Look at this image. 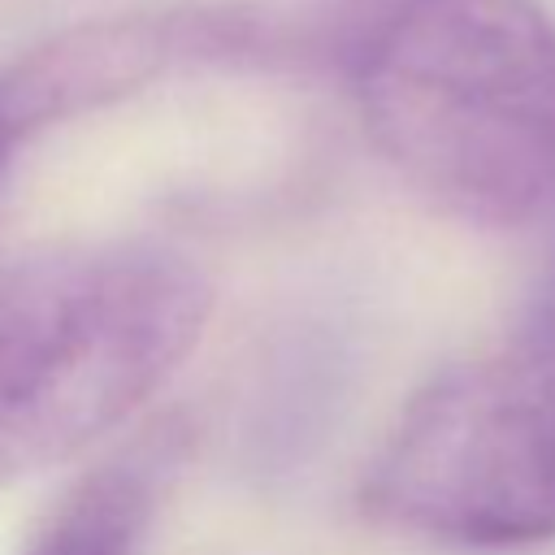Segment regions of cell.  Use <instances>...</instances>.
<instances>
[{"mask_svg": "<svg viewBox=\"0 0 555 555\" xmlns=\"http://www.w3.org/2000/svg\"><path fill=\"white\" fill-rule=\"evenodd\" d=\"M212 308L195 260L74 243L0 264V486L117 429L191 356Z\"/></svg>", "mask_w": 555, "mask_h": 555, "instance_id": "2", "label": "cell"}, {"mask_svg": "<svg viewBox=\"0 0 555 555\" xmlns=\"http://www.w3.org/2000/svg\"><path fill=\"white\" fill-rule=\"evenodd\" d=\"M369 520L455 542L555 538V291L481 356L434 373L360 481Z\"/></svg>", "mask_w": 555, "mask_h": 555, "instance_id": "3", "label": "cell"}, {"mask_svg": "<svg viewBox=\"0 0 555 555\" xmlns=\"http://www.w3.org/2000/svg\"><path fill=\"white\" fill-rule=\"evenodd\" d=\"M308 48L442 212L507 230L555 195V26L538 0H312Z\"/></svg>", "mask_w": 555, "mask_h": 555, "instance_id": "1", "label": "cell"}, {"mask_svg": "<svg viewBox=\"0 0 555 555\" xmlns=\"http://www.w3.org/2000/svg\"><path fill=\"white\" fill-rule=\"evenodd\" d=\"M182 442L186 425L165 421L87 468L43 516L22 555H143Z\"/></svg>", "mask_w": 555, "mask_h": 555, "instance_id": "5", "label": "cell"}, {"mask_svg": "<svg viewBox=\"0 0 555 555\" xmlns=\"http://www.w3.org/2000/svg\"><path fill=\"white\" fill-rule=\"evenodd\" d=\"M282 35L247 9L165 4L78 22L0 69V143L17 152L35 130L143 91L186 61H256Z\"/></svg>", "mask_w": 555, "mask_h": 555, "instance_id": "4", "label": "cell"}, {"mask_svg": "<svg viewBox=\"0 0 555 555\" xmlns=\"http://www.w3.org/2000/svg\"><path fill=\"white\" fill-rule=\"evenodd\" d=\"M4 165H9V152H0V173H4Z\"/></svg>", "mask_w": 555, "mask_h": 555, "instance_id": "6", "label": "cell"}]
</instances>
